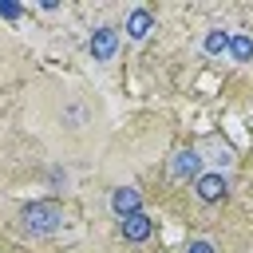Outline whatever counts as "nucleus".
Instances as JSON below:
<instances>
[{"mask_svg":"<svg viewBox=\"0 0 253 253\" xmlns=\"http://www.w3.org/2000/svg\"><path fill=\"white\" fill-rule=\"evenodd\" d=\"M63 225H67V210H63L59 198H32V202H24L20 213H16V229H20V237H28V241H47V237H55Z\"/></svg>","mask_w":253,"mask_h":253,"instance_id":"f257e3e1","label":"nucleus"},{"mask_svg":"<svg viewBox=\"0 0 253 253\" xmlns=\"http://www.w3.org/2000/svg\"><path fill=\"white\" fill-rule=\"evenodd\" d=\"M166 174H170V182L194 186V182L206 174V158H202L198 142H186V146H178V150L166 158Z\"/></svg>","mask_w":253,"mask_h":253,"instance_id":"f03ea898","label":"nucleus"},{"mask_svg":"<svg viewBox=\"0 0 253 253\" xmlns=\"http://www.w3.org/2000/svg\"><path fill=\"white\" fill-rule=\"evenodd\" d=\"M119 47H123V32H119L115 24H99V28H91V36H87V51H91V59H95L99 67L115 63Z\"/></svg>","mask_w":253,"mask_h":253,"instance_id":"7ed1b4c3","label":"nucleus"},{"mask_svg":"<svg viewBox=\"0 0 253 253\" xmlns=\"http://www.w3.org/2000/svg\"><path fill=\"white\" fill-rule=\"evenodd\" d=\"M198 150H202V158H206V170H217V174H229L233 170V162H237V150H233V142L225 138V134H206L202 142H198Z\"/></svg>","mask_w":253,"mask_h":253,"instance_id":"20e7f679","label":"nucleus"},{"mask_svg":"<svg viewBox=\"0 0 253 253\" xmlns=\"http://www.w3.org/2000/svg\"><path fill=\"white\" fill-rule=\"evenodd\" d=\"M107 210L115 213V221L134 217V213H146V210H142V194H138V186H130V182L107 190Z\"/></svg>","mask_w":253,"mask_h":253,"instance_id":"39448f33","label":"nucleus"},{"mask_svg":"<svg viewBox=\"0 0 253 253\" xmlns=\"http://www.w3.org/2000/svg\"><path fill=\"white\" fill-rule=\"evenodd\" d=\"M194 198L202 202V206H217V202H225L229 198V174H217V170H206L194 186Z\"/></svg>","mask_w":253,"mask_h":253,"instance_id":"423d86ee","label":"nucleus"},{"mask_svg":"<svg viewBox=\"0 0 253 253\" xmlns=\"http://www.w3.org/2000/svg\"><path fill=\"white\" fill-rule=\"evenodd\" d=\"M115 233H119L126 245H146V241L154 237V217H150V213L123 217V221H115Z\"/></svg>","mask_w":253,"mask_h":253,"instance_id":"0eeeda50","label":"nucleus"},{"mask_svg":"<svg viewBox=\"0 0 253 253\" xmlns=\"http://www.w3.org/2000/svg\"><path fill=\"white\" fill-rule=\"evenodd\" d=\"M154 28H158V20H154V12H150V8H142V4H134V8L126 12V20H123V32H126V40H130V43H142Z\"/></svg>","mask_w":253,"mask_h":253,"instance_id":"6e6552de","label":"nucleus"},{"mask_svg":"<svg viewBox=\"0 0 253 253\" xmlns=\"http://www.w3.org/2000/svg\"><path fill=\"white\" fill-rule=\"evenodd\" d=\"M229 40H233L229 28H206L202 40H198V47H202L206 59H225V55H229Z\"/></svg>","mask_w":253,"mask_h":253,"instance_id":"1a4fd4ad","label":"nucleus"},{"mask_svg":"<svg viewBox=\"0 0 253 253\" xmlns=\"http://www.w3.org/2000/svg\"><path fill=\"white\" fill-rule=\"evenodd\" d=\"M229 59H233V63H253V36H249V32H233V40H229Z\"/></svg>","mask_w":253,"mask_h":253,"instance_id":"9d476101","label":"nucleus"},{"mask_svg":"<svg viewBox=\"0 0 253 253\" xmlns=\"http://www.w3.org/2000/svg\"><path fill=\"white\" fill-rule=\"evenodd\" d=\"M43 182H47V190H51V198H55L59 190H67V186H71V174H67V166H63V162H51V166L43 170Z\"/></svg>","mask_w":253,"mask_h":253,"instance_id":"9b49d317","label":"nucleus"},{"mask_svg":"<svg viewBox=\"0 0 253 253\" xmlns=\"http://www.w3.org/2000/svg\"><path fill=\"white\" fill-rule=\"evenodd\" d=\"M182 253H221V249H217V241H213V237H190Z\"/></svg>","mask_w":253,"mask_h":253,"instance_id":"f8f14e48","label":"nucleus"},{"mask_svg":"<svg viewBox=\"0 0 253 253\" xmlns=\"http://www.w3.org/2000/svg\"><path fill=\"white\" fill-rule=\"evenodd\" d=\"M63 123H67L71 130H79V126L87 123V111H83V107H67V111H63Z\"/></svg>","mask_w":253,"mask_h":253,"instance_id":"ddd939ff","label":"nucleus"},{"mask_svg":"<svg viewBox=\"0 0 253 253\" xmlns=\"http://www.w3.org/2000/svg\"><path fill=\"white\" fill-rule=\"evenodd\" d=\"M24 16V8L20 4H12V0H0V20H20Z\"/></svg>","mask_w":253,"mask_h":253,"instance_id":"4468645a","label":"nucleus"}]
</instances>
